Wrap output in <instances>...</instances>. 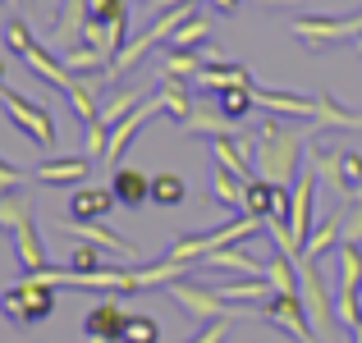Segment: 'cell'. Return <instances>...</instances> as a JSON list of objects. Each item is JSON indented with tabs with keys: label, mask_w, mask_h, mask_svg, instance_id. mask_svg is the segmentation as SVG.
Instances as JSON below:
<instances>
[{
	"label": "cell",
	"mask_w": 362,
	"mask_h": 343,
	"mask_svg": "<svg viewBox=\"0 0 362 343\" xmlns=\"http://www.w3.org/2000/svg\"><path fill=\"white\" fill-rule=\"evenodd\" d=\"M308 147L312 142H303L298 128H289L280 114H271V119L252 133V165H257L262 179H271V183H280V188H293L298 174H303V165H308Z\"/></svg>",
	"instance_id": "1"
},
{
	"label": "cell",
	"mask_w": 362,
	"mask_h": 343,
	"mask_svg": "<svg viewBox=\"0 0 362 343\" xmlns=\"http://www.w3.org/2000/svg\"><path fill=\"white\" fill-rule=\"evenodd\" d=\"M165 298L175 302L188 320H197V325H211V320H234V325H239V320L262 316L257 307H234V302H225L216 289H206V284H188V279H175L165 289Z\"/></svg>",
	"instance_id": "2"
},
{
	"label": "cell",
	"mask_w": 362,
	"mask_h": 343,
	"mask_svg": "<svg viewBox=\"0 0 362 343\" xmlns=\"http://www.w3.org/2000/svg\"><path fill=\"white\" fill-rule=\"evenodd\" d=\"M55 293L60 289H55L46 275H23L14 289L0 293V311H5L14 325H37V320H46L55 311Z\"/></svg>",
	"instance_id": "3"
},
{
	"label": "cell",
	"mask_w": 362,
	"mask_h": 343,
	"mask_svg": "<svg viewBox=\"0 0 362 343\" xmlns=\"http://www.w3.org/2000/svg\"><path fill=\"white\" fill-rule=\"evenodd\" d=\"M298 298H303V307H308V320H312V330H317V339L321 343H335L339 316H335V307H330L326 275H321L317 261H303V289H298Z\"/></svg>",
	"instance_id": "4"
},
{
	"label": "cell",
	"mask_w": 362,
	"mask_h": 343,
	"mask_svg": "<svg viewBox=\"0 0 362 343\" xmlns=\"http://www.w3.org/2000/svg\"><path fill=\"white\" fill-rule=\"evenodd\" d=\"M293 37H298L303 46H312V51H321V46H339V42H349V37H362V9L349 14V18L303 14V18H293Z\"/></svg>",
	"instance_id": "5"
},
{
	"label": "cell",
	"mask_w": 362,
	"mask_h": 343,
	"mask_svg": "<svg viewBox=\"0 0 362 343\" xmlns=\"http://www.w3.org/2000/svg\"><path fill=\"white\" fill-rule=\"evenodd\" d=\"M257 311H262V320L280 325L293 343H321L317 330H312V320H308V307H303L298 293H275V298H266Z\"/></svg>",
	"instance_id": "6"
},
{
	"label": "cell",
	"mask_w": 362,
	"mask_h": 343,
	"mask_svg": "<svg viewBox=\"0 0 362 343\" xmlns=\"http://www.w3.org/2000/svg\"><path fill=\"white\" fill-rule=\"evenodd\" d=\"M0 110H5L37 147H55V124H51V110L46 106H37V101L18 97V92H9V88H0Z\"/></svg>",
	"instance_id": "7"
},
{
	"label": "cell",
	"mask_w": 362,
	"mask_h": 343,
	"mask_svg": "<svg viewBox=\"0 0 362 343\" xmlns=\"http://www.w3.org/2000/svg\"><path fill=\"white\" fill-rule=\"evenodd\" d=\"M60 234H69V238H78V243H92V247H101V252H115V256H129V261H138V247L129 243V238H119L115 229H106L101 220H60Z\"/></svg>",
	"instance_id": "8"
},
{
	"label": "cell",
	"mask_w": 362,
	"mask_h": 343,
	"mask_svg": "<svg viewBox=\"0 0 362 343\" xmlns=\"http://www.w3.org/2000/svg\"><path fill=\"white\" fill-rule=\"evenodd\" d=\"M124 330H129V311L119 302H97V307L83 316V339L88 343H124Z\"/></svg>",
	"instance_id": "9"
},
{
	"label": "cell",
	"mask_w": 362,
	"mask_h": 343,
	"mask_svg": "<svg viewBox=\"0 0 362 343\" xmlns=\"http://www.w3.org/2000/svg\"><path fill=\"white\" fill-rule=\"evenodd\" d=\"M211 147V156H216V165L221 169H230V174H239L243 183H252L257 179V165H252V138H216V142H206Z\"/></svg>",
	"instance_id": "10"
},
{
	"label": "cell",
	"mask_w": 362,
	"mask_h": 343,
	"mask_svg": "<svg viewBox=\"0 0 362 343\" xmlns=\"http://www.w3.org/2000/svg\"><path fill=\"white\" fill-rule=\"evenodd\" d=\"M257 110L280 114V119H312L317 114V97H298V92H275V88H252Z\"/></svg>",
	"instance_id": "11"
},
{
	"label": "cell",
	"mask_w": 362,
	"mask_h": 343,
	"mask_svg": "<svg viewBox=\"0 0 362 343\" xmlns=\"http://www.w3.org/2000/svg\"><path fill=\"white\" fill-rule=\"evenodd\" d=\"M14 252H18V265H23V275L51 270V256H46V243H42V234H37V220H33V215H28V220L14 229Z\"/></svg>",
	"instance_id": "12"
},
{
	"label": "cell",
	"mask_w": 362,
	"mask_h": 343,
	"mask_svg": "<svg viewBox=\"0 0 362 343\" xmlns=\"http://www.w3.org/2000/svg\"><path fill=\"white\" fill-rule=\"evenodd\" d=\"M110 193H115L119 206H129V211H138V206L151 202V179L142 174V169L133 165H119L115 174H110Z\"/></svg>",
	"instance_id": "13"
},
{
	"label": "cell",
	"mask_w": 362,
	"mask_h": 343,
	"mask_svg": "<svg viewBox=\"0 0 362 343\" xmlns=\"http://www.w3.org/2000/svg\"><path fill=\"white\" fill-rule=\"evenodd\" d=\"M37 183L46 188H69V183H83L88 179V156H55V160H42L33 169Z\"/></svg>",
	"instance_id": "14"
},
{
	"label": "cell",
	"mask_w": 362,
	"mask_h": 343,
	"mask_svg": "<svg viewBox=\"0 0 362 343\" xmlns=\"http://www.w3.org/2000/svg\"><path fill=\"white\" fill-rule=\"evenodd\" d=\"M115 211V193L110 183H97V188H78L69 197V220H106Z\"/></svg>",
	"instance_id": "15"
},
{
	"label": "cell",
	"mask_w": 362,
	"mask_h": 343,
	"mask_svg": "<svg viewBox=\"0 0 362 343\" xmlns=\"http://www.w3.org/2000/svg\"><path fill=\"white\" fill-rule=\"evenodd\" d=\"M23 64H28V69L37 73V78H46V83H51L55 92H69L74 83H78V78H74L69 69H64V60H55V55H51V51H42L37 42H33V46L23 51Z\"/></svg>",
	"instance_id": "16"
},
{
	"label": "cell",
	"mask_w": 362,
	"mask_h": 343,
	"mask_svg": "<svg viewBox=\"0 0 362 343\" xmlns=\"http://www.w3.org/2000/svg\"><path fill=\"white\" fill-rule=\"evenodd\" d=\"M202 265H216V270H234V275H243V279H266V265L257 261L247 247H221V252H211V256H202Z\"/></svg>",
	"instance_id": "17"
},
{
	"label": "cell",
	"mask_w": 362,
	"mask_h": 343,
	"mask_svg": "<svg viewBox=\"0 0 362 343\" xmlns=\"http://www.w3.org/2000/svg\"><path fill=\"white\" fill-rule=\"evenodd\" d=\"M275 202H280V183H271V179H262V174L243 188V215H252V220H262V224L275 215Z\"/></svg>",
	"instance_id": "18"
},
{
	"label": "cell",
	"mask_w": 362,
	"mask_h": 343,
	"mask_svg": "<svg viewBox=\"0 0 362 343\" xmlns=\"http://www.w3.org/2000/svg\"><path fill=\"white\" fill-rule=\"evenodd\" d=\"M312 124H317V133H326V128H362V114L339 106L330 92H317V114H312Z\"/></svg>",
	"instance_id": "19"
},
{
	"label": "cell",
	"mask_w": 362,
	"mask_h": 343,
	"mask_svg": "<svg viewBox=\"0 0 362 343\" xmlns=\"http://www.w3.org/2000/svg\"><path fill=\"white\" fill-rule=\"evenodd\" d=\"M193 88L216 92V97H221V92H230V88H257V83H252V73H247L243 64H221V69H202L193 78Z\"/></svg>",
	"instance_id": "20"
},
{
	"label": "cell",
	"mask_w": 362,
	"mask_h": 343,
	"mask_svg": "<svg viewBox=\"0 0 362 343\" xmlns=\"http://www.w3.org/2000/svg\"><path fill=\"white\" fill-rule=\"evenodd\" d=\"M156 101H160V110L170 114V119L179 124V128H184L188 119H193V97H188V88L179 78H160V88H156Z\"/></svg>",
	"instance_id": "21"
},
{
	"label": "cell",
	"mask_w": 362,
	"mask_h": 343,
	"mask_svg": "<svg viewBox=\"0 0 362 343\" xmlns=\"http://www.w3.org/2000/svg\"><path fill=\"white\" fill-rule=\"evenodd\" d=\"M230 124L234 119H225L221 106H197L193 110V119L184 124V133H193V138H206V142H216V138H230Z\"/></svg>",
	"instance_id": "22"
},
{
	"label": "cell",
	"mask_w": 362,
	"mask_h": 343,
	"mask_svg": "<svg viewBox=\"0 0 362 343\" xmlns=\"http://www.w3.org/2000/svg\"><path fill=\"white\" fill-rule=\"evenodd\" d=\"M344 202H362V151L344 147L339 151V188H335Z\"/></svg>",
	"instance_id": "23"
},
{
	"label": "cell",
	"mask_w": 362,
	"mask_h": 343,
	"mask_svg": "<svg viewBox=\"0 0 362 343\" xmlns=\"http://www.w3.org/2000/svg\"><path fill=\"white\" fill-rule=\"evenodd\" d=\"M151 202L165 206V211L184 206V202H188V179H184V174H175V169L156 174V179H151Z\"/></svg>",
	"instance_id": "24"
},
{
	"label": "cell",
	"mask_w": 362,
	"mask_h": 343,
	"mask_svg": "<svg viewBox=\"0 0 362 343\" xmlns=\"http://www.w3.org/2000/svg\"><path fill=\"white\" fill-rule=\"evenodd\" d=\"M266 284H271L275 293H298L303 289L298 261H289L284 252H271V261H266Z\"/></svg>",
	"instance_id": "25"
},
{
	"label": "cell",
	"mask_w": 362,
	"mask_h": 343,
	"mask_svg": "<svg viewBox=\"0 0 362 343\" xmlns=\"http://www.w3.org/2000/svg\"><path fill=\"white\" fill-rule=\"evenodd\" d=\"M335 243H344V234H339V215L330 211L326 220H317V229H312V238L303 243V261H317V256L326 252V247H335ZM303 261H298V265H303Z\"/></svg>",
	"instance_id": "26"
},
{
	"label": "cell",
	"mask_w": 362,
	"mask_h": 343,
	"mask_svg": "<svg viewBox=\"0 0 362 343\" xmlns=\"http://www.w3.org/2000/svg\"><path fill=\"white\" fill-rule=\"evenodd\" d=\"M216 293H221L225 302H234V307H252V302H266L275 298V289L266 279H243V284H216Z\"/></svg>",
	"instance_id": "27"
},
{
	"label": "cell",
	"mask_w": 362,
	"mask_h": 343,
	"mask_svg": "<svg viewBox=\"0 0 362 343\" xmlns=\"http://www.w3.org/2000/svg\"><path fill=\"white\" fill-rule=\"evenodd\" d=\"M142 101H147V92H142V88H124V92H115V97H110L106 106H101L97 119L106 124V128H115V124H119V119H129V114L138 110Z\"/></svg>",
	"instance_id": "28"
},
{
	"label": "cell",
	"mask_w": 362,
	"mask_h": 343,
	"mask_svg": "<svg viewBox=\"0 0 362 343\" xmlns=\"http://www.w3.org/2000/svg\"><path fill=\"white\" fill-rule=\"evenodd\" d=\"M339 293H362V243H339Z\"/></svg>",
	"instance_id": "29"
},
{
	"label": "cell",
	"mask_w": 362,
	"mask_h": 343,
	"mask_svg": "<svg viewBox=\"0 0 362 343\" xmlns=\"http://www.w3.org/2000/svg\"><path fill=\"white\" fill-rule=\"evenodd\" d=\"M197 73H202V55L197 51H175V46H170V55L165 60H160V78H179V83H193Z\"/></svg>",
	"instance_id": "30"
},
{
	"label": "cell",
	"mask_w": 362,
	"mask_h": 343,
	"mask_svg": "<svg viewBox=\"0 0 362 343\" xmlns=\"http://www.w3.org/2000/svg\"><path fill=\"white\" fill-rule=\"evenodd\" d=\"M206 42H211V18L206 14H193L188 23H179L175 37H170L175 51H197V46H206Z\"/></svg>",
	"instance_id": "31"
},
{
	"label": "cell",
	"mask_w": 362,
	"mask_h": 343,
	"mask_svg": "<svg viewBox=\"0 0 362 343\" xmlns=\"http://www.w3.org/2000/svg\"><path fill=\"white\" fill-rule=\"evenodd\" d=\"M64 69L78 78V73H101V69H110V60L97 51V46L83 42V46H69V51H64Z\"/></svg>",
	"instance_id": "32"
},
{
	"label": "cell",
	"mask_w": 362,
	"mask_h": 343,
	"mask_svg": "<svg viewBox=\"0 0 362 343\" xmlns=\"http://www.w3.org/2000/svg\"><path fill=\"white\" fill-rule=\"evenodd\" d=\"M28 215H33V197H23V193H0V229H5V234H14Z\"/></svg>",
	"instance_id": "33"
},
{
	"label": "cell",
	"mask_w": 362,
	"mask_h": 343,
	"mask_svg": "<svg viewBox=\"0 0 362 343\" xmlns=\"http://www.w3.org/2000/svg\"><path fill=\"white\" fill-rule=\"evenodd\" d=\"M243 179L239 174H230V169H221V165H216V179H211V197H216V202H221V206H243Z\"/></svg>",
	"instance_id": "34"
},
{
	"label": "cell",
	"mask_w": 362,
	"mask_h": 343,
	"mask_svg": "<svg viewBox=\"0 0 362 343\" xmlns=\"http://www.w3.org/2000/svg\"><path fill=\"white\" fill-rule=\"evenodd\" d=\"M216 106H221L225 119H243V114L257 106V92L252 88H230V92H221V97H216Z\"/></svg>",
	"instance_id": "35"
},
{
	"label": "cell",
	"mask_w": 362,
	"mask_h": 343,
	"mask_svg": "<svg viewBox=\"0 0 362 343\" xmlns=\"http://www.w3.org/2000/svg\"><path fill=\"white\" fill-rule=\"evenodd\" d=\"M101 265H106V252L92 247V243H78L69 252V261H64V270L69 275H92V270H101Z\"/></svg>",
	"instance_id": "36"
},
{
	"label": "cell",
	"mask_w": 362,
	"mask_h": 343,
	"mask_svg": "<svg viewBox=\"0 0 362 343\" xmlns=\"http://www.w3.org/2000/svg\"><path fill=\"white\" fill-rule=\"evenodd\" d=\"M124 343H160V320L156 316H129Z\"/></svg>",
	"instance_id": "37"
},
{
	"label": "cell",
	"mask_w": 362,
	"mask_h": 343,
	"mask_svg": "<svg viewBox=\"0 0 362 343\" xmlns=\"http://www.w3.org/2000/svg\"><path fill=\"white\" fill-rule=\"evenodd\" d=\"M339 215V234H344V243H362V202H349Z\"/></svg>",
	"instance_id": "38"
},
{
	"label": "cell",
	"mask_w": 362,
	"mask_h": 343,
	"mask_svg": "<svg viewBox=\"0 0 362 343\" xmlns=\"http://www.w3.org/2000/svg\"><path fill=\"white\" fill-rule=\"evenodd\" d=\"M92 18L119 23V18H129V0H92Z\"/></svg>",
	"instance_id": "39"
},
{
	"label": "cell",
	"mask_w": 362,
	"mask_h": 343,
	"mask_svg": "<svg viewBox=\"0 0 362 343\" xmlns=\"http://www.w3.org/2000/svg\"><path fill=\"white\" fill-rule=\"evenodd\" d=\"M5 42H9V46H14V51H18V55H23V51H28V46H33V42H37V37H33V32H28V23H23V18H9V28H5Z\"/></svg>",
	"instance_id": "40"
},
{
	"label": "cell",
	"mask_w": 362,
	"mask_h": 343,
	"mask_svg": "<svg viewBox=\"0 0 362 343\" xmlns=\"http://www.w3.org/2000/svg\"><path fill=\"white\" fill-rule=\"evenodd\" d=\"M230 325H234V320H211V325H202V335L188 339V343H225V339H230Z\"/></svg>",
	"instance_id": "41"
},
{
	"label": "cell",
	"mask_w": 362,
	"mask_h": 343,
	"mask_svg": "<svg viewBox=\"0 0 362 343\" xmlns=\"http://www.w3.org/2000/svg\"><path fill=\"white\" fill-rule=\"evenodd\" d=\"M18 183H23V169H18V165H5V160H0V193H14Z\"/></svg>",
	"instance_id": "42"
},
{
	"label": "cell",
	"mask_w": 362,
	"mask_h": 343,
	"mask_svg": "<svg viewBox=\"0 0 362 343\" xmlns=\"http://www.w3.org/2000/svg\"><path fill=\"white\" fill-rule=\"evenodd\" d=\"M216 5V14H234V9H239V0H211Z\"/></svg>",
	"instance_id": "43"
},
{
	"label": "cell",
	"mask_w": 362,
	"mask_h": 343,
	"mask_svg": "<svg viewBox=\"0 0 362 343\" xmlns=\"http://www.w3.org/2000/svg\"><path fill=\"white\" fill-rule=\"evenodd\" d=\"M262 5H298V0H262Z\"/></svg>",
	"instance_id": "44"
},
{
	"label": "cell",
	"mask_w": 362,
	"mask_h": 343,
	"mask_svg": "<svg viewBox=\"0 0 362 343\" xmlns=\"http://www.w3.org/2000/svg\"><path fill=\"white\" fill-rule=\"evenodd\" d=\"M349 335H354V343H362V325H354V330H349Z\"/></svg>",
	"instance_id": "45"
},
{
	"label": "cell",
	"mask_w": 362,
	"mask_h": 343,
	"mask_svg": "<svg viewBox=\"0 0 362 343\" xmlns=\"http://www.w3.org/2000/svg\"><path fill=\"white\" fill-rule=\"evenodd\" d=\"M0 88H5V60H0Z\"/></svg>",
	"instance_id": "46"
},
{
	"label": "cell",
	"mask_w": 362,
	"mask_h": 343,
	"mask_svg": "<svg viewBox=\"0 0 362 343\" xmlns=\"http://www.w3.org/2000/svg\"><path fill=\"white\" fill-rule=\"evenodd\" d=\"M28 5H37V0H28Z\"/></svg>",
	"instance_id": "47"
}]
</instances>
